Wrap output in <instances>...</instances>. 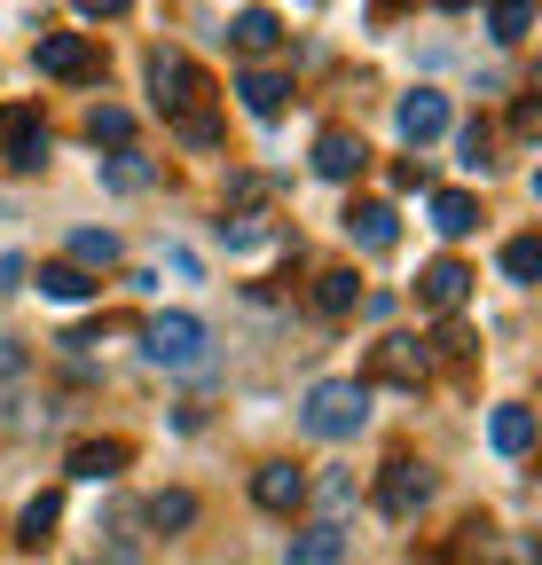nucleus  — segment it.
<instances>
[{
    "mask_svg": "<svg viewBox=\"0 0 542 565\" xmlns=\"http://www.w3.org/2000/svg\"><path fill=\"white\" fill-rule=\"evenodd\" d=\"M456 158H464L471 173H496V126H488V118H471V126L456 134Z\"/></svg>",
    "mask_w": 542,
    "mask_h": 565,
    "instance_id": "nucleus-26",
    "label": "nucleus"
},
{
    "mask_svg": "<svg viewBox=\"0 0 542 565\" xmlns=\"http://www.w3.org/2000/svg\"><path fill=\"white\" fill-rule=\"evenodd\" d=\"M0 221H9V204H0Z\"/></svg>",
    "mask_w": 542,
    "mask_h": 565,
    "instance_id": "nucleus-38",
    "label": "nucleus"
},
{
    "mask_svg": "<svg viewBox=\"0 0 542 565\" xmlns=\"http://www.w3.org/2000/svg\"><path fill=\"white\" fill-rule=\"evenodd\" d=\"M72 267H79V275L118 267V236H110V228H79V236H72Z\"/></svg>",
    "mask_w": 542,
    "mask_h": 565,
    "instance_id": "nucleus-25",
    "label": "nucleus"
},
{
    "mask_svg": "<svg viewBox=\"0 0 542 565\" xmlns=\"http://www.w3.org/2000/svg\"><path fill=\"white\" fill-rule=\"evenodd\" d=\"M542 126V110H534V95H519V110H511V134H534Z\"/></svg>",
    "mask_w": 542,
    "mask_h": 565,
    "instance_id": "nucleus-35",
    "label": "nucleus"
},
{
    "mask_svg": "<svg viewBox=\"0 0 542 565\" xmlns=\"http://www.w3.org/2000/svg\"><path fill=\"white\" fill-rule=\"evenodd\" d=\"M87 134H95V150H126V141H134V110H118V103H103V110L87 118Z\"/></svg>",
    "mask_w": 542,
    "mask_h": 565,
    "instance_id": "nucleus-29",
    "label": "nucleus"
},
{
    "mask_svg": "<svg viewBox=\"0 0 542 565\" xmlns=\"http://www.w3.org/2000/svg\"><path fill=\"white\" fill-rule=\"evenodd\" d=\"M488 32H496L503 47H519V40L534 32V0H496V9H488Z\"/></svg>",
    "mask_w": 542,
    "mask_h": 565,
    "instance_id": "nucleus-28",
    "label": "nucleus"
},
{
    "mask_svg": "<svg viewBox=\"0 0 542 565\" xmlns=\"http://www.w3.org/2000/svg\"><path fill=\"white\" fill-rule=\"evenodd\" d=\"M55 519H63V494L47 487V494H32V503L17 511V542H24V550H40V542L55 534Z\"/></svg>",
    "mask_w": 542,
    "mask_h": 565,
    "instance_id": "nucleus-23",
    "label": "nucleus"
},
{
    "mask_svg": "<svg viewBox=\"0 0 542 565\" xmlns=\"http://www.w3.org/2000/svg\"><path fill=\"white\" fill-rule=\"evenodd\" d=\"M126 463H134L126 440H79V448H72V479H118Z\"/></svg>",
    "mask_w": 542,
    "mask_h": 565,
    "instance_id": "nucleus-19",
    "label": "nucleus"
},
{
    "mask_svg": "<svg viewBox=\"0 0 542 565\" xmlns=\"http://www.w3.org/2000/svg\"><path fill=\"white\" fill-rule=\"evenodd\" d=\"M17 282H24V259L9 252V259H0V291H17Z\"/></svg>",
    "mask_w": 542,
    "mask_h": 565,
    "instance_id": "nucleus-37",
    "label": "nucleus"
},
{
    "mask_svg": "<svg viewBox=\"0 0 542 565\" xmlns=\"http://www.w3.org/2000/svg\"><path fill=\"white\" fill-rule=\"evenodd\" d=\"M370 424V385L362 377H322V385H307V401H299V433L307 440H354Z\"/></svg>",
    "mask_w": 542,
    "mask_h": 565,
    "instance_id": "nucleus-1",
    "label": "nucleus"
},
{
    "mask_svg": "<svg viewBox=\"0 0 542 565\" xmlns=\"http://www.w3.org/2000/svg\"><path fill=\"white\" fill-rule=\"evenodd\" d=\"M32 63L47 71V79H95V71H103V55H95V40L87 32H40V47H32Z\"/></svg>",
    "mask_w": 542,
    "mask_h": 565,
    "instance_id": "nucleus-7",
    "label": "nucleus"
},
{
    "mask_svg": "<svg viewBox=\"0 0 542 565\" xmlns=\"http://www.w3.org/2000/svg\"><path fill=\"white\" fill-rule=\"evenodd\" d=\"M503 275H511V282H534V275H542V244H534V236H511V244H503Z\"/></svg>",
    "mask_w": 542,
    "mask_h": 565,
    "instance_id": "nucleus-31",
    "label": "nucleus"
},
{
    "mask_svg": "<svg viewBox=\"0 0 542 565\" xmlns=\"http://www.w3.org/2000/svg\"><path fill=\"white\" fill-rule=\"evenodd\" d=\"M488 440H496V456L519 463V456L534 448V408H527V401H503V408L488 416Z\"/></svg>",
    "mask_w": 542,
    "mask_h": 565,
    "instance_id": "nucleus-15",
    "label": "nucleus"
},
{
    "mask_svg": "<svg viewBox=\"0 0 542 565\" xmlns=\"http://www.w3.org/2000/svg\"><path fill=\"white\" fill-rule=\"evenodd\" d=\"M425 212H433V228H440L448 244L480 228V196H464V189H433V204H425Z\"/></svg>",
    "mask_w": 542,
    "mask_h": 565,
    "instance_id": "nucleus-18",
    "label": "nucleus"
},
{
    "mask_svg": "<svg viewBox=\"0 0 542 565\" xmlns=\"http://www.w3.org/2000/svg\"><path fill=\"white\" fill-rule=\"evenodd\" d=\"M150 181H158V158H142V150H134V141L103 158V189H118V196H142Z\"/></svg>",
    "mask_w": 542,
    "mask_h": 565,
    "instance_id": "nucleus-17",
    "label": "nucleus"
},
{
    "mask_svg": "<svg viewBox=\"0 0 542 565\" xmlns=\"http://www.w3.org/2000/svg\"><path fill=\"white\" fill-rule=\"evenodd\" d=\"M362 166H370V141H362L354 126H322V134H315V173H322V181H354Z\"/></svg>",
    "mask_w": 542,
    "mask_h": 565,
    "instance_id": "nucleus-9",
    "label": "nucleus"
},
{
    "mask_svg": "<svg viewBox=\"0 0 542 565\" xmlns=\"http://www.w3.org/2000/svg\"><path fill=\"white\" fill-rule=\"evenodd\" d=\"M236 95H244V110H252V118H284L291 79H284V71H267V63H252V71H236Z\"/></svg>",
    "mask_w": 542,
    "mask_h": 565,
    "instance_id": "nucleus-13",
    "label": "nucleus"
},
{
    "mask_svg": "<svg viewBox=\"0 0 542 565\" xmlns=\"http://www.w3.org/2000/svg\"><path fill=\"white\" fill-rule=\"evenodd\" d=\"M315 503H322V526H338L354 503H362V487H354V471H322L315 479Z\"/></svg>",
    "mask_w": 542,
    "mask_h": 565,
    "instance_id": "nucleus-24",
    "label": "nucleus"
},
{
    "mask_svg": "<svg viewBox=\"0 0 542 565\" xmlns=\"http://www.w3.org/2000/svg\"><path fill=\"white\" fill-rule=\"evenodd\" d=\"M72 9H79L87 24H110V17H126V9H134V0H72Z\"/></svg>",
    "mask_w": 542,
    "mask_h": 565,
    "instance_id": "nucleus-33",
    "label": "nucleus"
},
{
    "mask_svg": "<svg viewBox=\"0 0 542 565\" xmlns=\"http://www.w3.org/2000/svg\"><path fill=\"white\" fill-rule=\"evenodd\" d=\"M425 370H433V353H425V338H378L370 345V377L362 385H425Z\"/></svg>",
    "mask_w": 542,
    "mask_h": 565,
    "instance_id": "nucleus-6",
    "label": "nucleus"
},
{
    "mask_svg": "<svg viewBox=\"0 0 542 565\" xmlns=\"http://www.w3.org/2000/svg\"><path fill=\"white\" fill-rule=\"evenodd\" d=\"M40 291H47V299H63V307H79V299H95V291H103V282H95V275H79L72 259H47V267H40Z\"/></svg>",
    "mask_w": 542,
    "mask_h": 565,
    "instance_id": "nucleus-21",
    "label": "nucleus"
},
{
    "mask_svg": "<svg viewBox=\"0 0 542 565\" xmlns=\"http://www.w3.org/2000/svg\"><path fill=\"white\" fill-rule=\"evenodd\" d=\"M347 236H354L362 252H393V244H401V221H393V204H378V196L347 204Z\"/></svg>",
    "mask_w": 542,
    "mask_h": 565,
    "instance_id": "nucleus-12",
    "label": "nucleus"
},
{
    "mask_svg": "<svg viewBox=\"0 0 542 565\" xmlns=\"http://www.w3.org/2000/svg\"><path fill=\"white\" fill-rule=\"evenodd\" d=\"M0 166H17V173H40L47 166V118L32 103H9L0 110Z\"/></svg>",
    "mask_w": 542,
    "mask_h": 565,
    "instance_id": "nucleus-5",
    "label": "nucleus"
},
{
    "mask_svg": "<svg viewBox=\"0 0 542 565\" xmlns=\"http://www.w3.org/2000/svg\"><path fill=\"white\" fill-rule=\"evenodd\" d=\"M173 134L189 141V150H213V141H221V118H213V110H196V118H173Z\"/></svg>",
    "mask_w": 542,
    "mask_h": 565,
    "instance_id": "nucleus-32",
    "label": "nucleus"
},
{
    "mask_svg": "<svg viewBox=\"0 0 542 565\" xmlns=\"http://www.w3.org/2000/svg\"><path fill=\"white\" fill-rule=\"evenodd\" d=\"M0 377H24V345L17 338H0Z\"/></svg>",
    "mask_w": 542,
    "mask_h": 565,
    "instance_id": "nucleus-34",
    "label": "nucleus"
},
{
    "mask_svg": "<svg viewBox=\"0 0 542 565\" xmlns=\"http://www.w3.org/2000/svg\"><path fill=\"white\" fill-rule=\"evenodd\" d=\"M221 244H229V252H252V244H267V212H252V204H229V221H221Z\"/></svg>",
    "mask_w": 542,
    "mask_h": 565,
    "instance_id": "nucleus-27",
    "label": "nucleus"
},
{
    "mask_svg": "<svg viewBox=\"0 0 542 565\" xmlns=\"http://www.w3.org/2000/svg\"><path fill=\"white\" fill-rule=\"evenodd\" d=\"M252 503H259V511H276V519H291V511L307 503V471L284 463V456H276V463H259V471H252Z\"/></svg>",
    "mask_w": 542,
    "mask_h": 565,
    "instance_id": "nucleus-10",
    "label": "nucleus"
},
{
    "mask_svg": "<svg viewBox=\"0 0 542 565\" xmlns=\"http://www.w3.org/2000/svg\"><path fill=\"white\" fill-rule=\"evenodd\" d=\"M425 353H448V362H471V353H480V338H471L456 315H440V330L425 338Z\"/></svg>",
    "mask_w": 542,
    "mask_h": 565,
    "instance_id": "nucleus-30",
    "label": "nucleus"
},
{
    "mask_svg": "<svg viewBox=\"0 0 542 565\" xmlns=\"http://www.w3.org/2000/svg\"><path fill=\"white\" fill-rule=\"evenodd\" d=\"M142 353L158 370H196L205 362V322L196 315H150L142 322Z\"/></svg>",
    "mask_w": 542,
    "mask_h": 565,
    "instance_id": "nucleus-3",
    "label": "nucleus"
},
{
    "mask_svg": "<svg viewBox=\"0 0 542 565\" xmlns=\"http://www.w3.org/2000/svg\"><path fill=\"white\" fill-rule=\"evenodd\" d=\"M284 565H347V534H338V526H299L291 534V550H284Z\"/></svg>",
    "mask_w": 542,
    "mask_h": 565,
    "instance_id": "nucleus-16",
    "label": "nucleus"
},
{
    "mask_svg": "<svg viewBox=\"0 0 542 565\" xmlns=\"http://www.w3.org/2000/svg\"><path fill=\"white\" fill-rule=\"evenodd\" d=\"M354 307H362L354 267H322V275H315V315H330V322H338V315H354Z\"/></svg>",
    "mask_w": 542,
    "mask_h": 565,
    "instance_id": "nucleus-20",
    "label": "nucleus"
},
{
    "mask_svg": "<svg viewBox=\"0 0 542 565\" xmlns=\"http://www.w3.org/2000/svg\"><path fill=\"white\" fill-rule=\"evenodd\" d=\"M425 503H433V471H425L417 456H393V463L378 471V511H385L393 526H410Z\"/></svg>",
    "mask_w": 542,
    "mask_h": 565,
    "instance_id": "nucleus-4",
    "label": "nucleus"
},
{
    "mask_svg": "<svg viewBox=\"0 0 542 565\" xmlns=\"http://www.w3.org/2000/svg\"><path fill=\"white\" fill-rule=\"evenodd\" d=\"M393 134L410 141V150H425V141H440V134H448V95H433V87L401 95V103H393Z\"/></svg>",
    "mask_w": 542,
    "mask_h": 565,
    "instance_id": "nucleus-8",
    "label": "nucleus"
},
{
    "mask_svg": "<svg viewBox=\"0 0 542 565\" xmlns=\"http://www.w3.org/2000/svg\"><path fill=\"white\" fill-rule=\"evenodd\" d=\"M471 282H480V275H471L464 259H433V267L417 275V299H425L433 315H456V307L471 299Z\"/></svg>",
    "mask_w": 542,
    "mask_h": 565,
    "instance_id": "nucleus-11",
    "label": "nucleus"
},
{
    "mask_svg": "<svg viewBox=\"0 0 542 565\" xmlns=\"http://www.w3.org/2000/svg\"><path fill=\"white\" fill-rule=\"evenodd\" d=\"M87 565H142V557H134V542H110L103 557H87Z\"/></svg>",
    "mask_w": 542,
    "mask_h": 565,
    "instance_id": "nucleus-36",
    "label": "nucleus"
},
{
    "mask_svg": "<svg viewBox=\"0 0 542 565\" xmlns=\"http://www.w3.org/2000/svg\"><path fill=\"white\" fill-rule=\"evenodd\" d=\"M142 519H150L158 534H181V526H196V494H189V487H158Z\"/></svg>",
    "mask_w": 542,
    "mask_h": 565,
    "instance_id": "nucleus-22",
    "label": "nucleus"
},
{
    "mask_svg": "<svg viewBox=\"0 0 542 565\" xmlns=\"http://www.w3.org/2000/svg\"><path fill=\"white\" fill-rule=\"evenodd\" d=\"M229 40H236V47L259 63V55H276V47H284V17H276V9H236Z\"/></svg>",
    "mask_w": 542,
    "mask_h": 565,
    "instance_id": "nucleus-14",
    "label": "nucleus"
},
{
    "mask_svg": "<svg viewBox=\"0 0 542 565\" xmlns=\"http://www.w3.org/2000/svg\"><path fill=\"white\" fill-rule=\"evenodd\" d=\"M150 95H158L166 118H196V110L213 103V79H205L181 47H158V55H150Z\"/></svg>",
    "mask_w": 542,
    "mask_h": 565,
    "instance_id": "nucleus-2",
    "label": "nucleus"
}]
</instances>
